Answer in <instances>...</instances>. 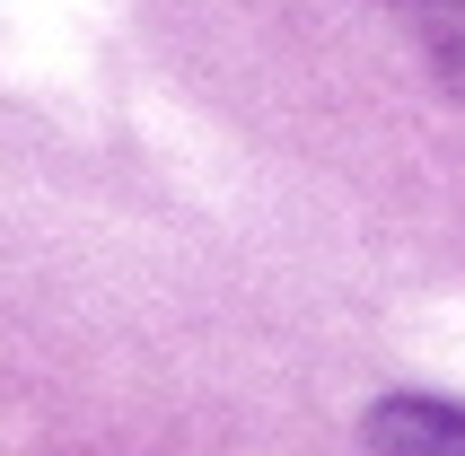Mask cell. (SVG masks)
I'll use <instances>...</instances> for the list:
<instances>
[{
	"mask_svg": "<svg viewBox=\"0 0 465 456\" xmlns=\"http://www.w3.org/2000/svg\"><path fill=\"white\" fill-rule=\"evenodd\" d=\"M421 45H430V71L465 97V0H421Z\"/></svg>",
	"mask_w": 465,
	"mask_h": 456,
	"instance_id": "2",
	"label": "cell"
},
{
	"mask_svg": "<svg viewBox=\"0 0 465 456\" xmlns=\"http://www.w3.org/2000/svg\"><path fill=\"white\" fill-rule=\"evenodd\" d=\"M369 448L378 456H465V412L430 395H387L369 412Z\"/></svg>",
	"mask_w": 465,
	"mask_h": 456,
	"instance_id": "1",
	"label": "cell"
}]
</instances>
